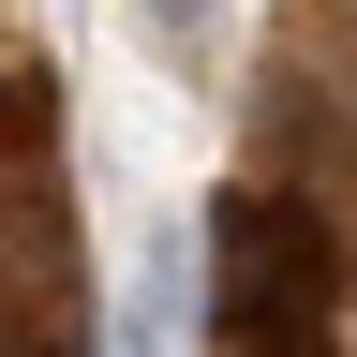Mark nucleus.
I'll use <instances>...</instances> for the list:
<instances>
[{
  "mask_svg": "<svg viewBox=\"0 0 357 357\" xmlns=\"http://www.w3.org/2000/svg\"><path fill=\"white\" fill-rule=\"evenodd\" d=\"M283 312H298V328L328 312V238H312V223L283 238V208L238 194V208H223V298H208V328L223 342H268Z\"/></svg>",
  "mask_w": 357,
  "mask_h": 357,
  "instance_id": "1",
  "label": "nucleus"
}]
</instances>
